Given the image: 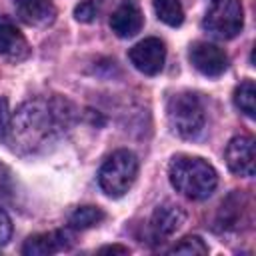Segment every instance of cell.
<instances>
[{"instance_id":"21","label":"cell","mask_w":256,"mask_h":256,"mask_svg":"<svg viewBox=\"0 0 256 256\" xmlns=\"http://www.w3.org/2000/svg\"><path fill=\"white\" fill-rule=\"evenodd\" d=\"M12 236V220L4 208H0V246H4Z\"/></svg>"},{"instance_id":"19","label":"cell","mask_w":256,"mask_h":256,"mask_svg":"<svg viewBox=\"0 0 256 256\" xmlns=\"http://www.w3.org/2000/svg\"><path fill=\"white\" fill-rule=\"evenodd\" d=\"M98 14V4L94 0H82L76 8H74V16L80 22H92Z\"/></svg>"},{"instance_id":"5","label":"cell","mask_w":256,"mask_h":256,"mask_svg":"<svg viewBox=\"0 0 256 256\" xmlns=\"http://www.w3.org/2000/svg\"><path fill=\"white\" fill-rule=\"evenodd\" d=\"M202 26L208 34L220 40H230L244 26V8L240 0H212Z\"/></svg>"},{"instance_id":"6","label":"cell","mask_w":256,"mask_h":256,"mask_svg":"<svg viewBox=\"0 0 256 256\" xmlns=\"http://www.w3.org/2000/svg\"><path fill=\"white\" fill-rule=\"evenodd\" d=\"M128 58L138 72H142L146 76H156L164 68L166 46L160 38L150 36V38H144L138 44H134L128 52Z\"/></svg>"},{"instance_id":"11","label":"cell","mask_w":256,"mask_h":256,"mask_svg":"<svg viewBox=\"0 0 256 256\" xmlns=\"http://www.w3.org/2000/svg\"><path fill=\"white\" fill-rule=\"evenodd\" d=\"M184 212L182 208H178L176 204H162L154 210L152 218H150V238L154 242H162L166 238H170L182 224H184Z\"/></svg>"},{"instance_id":"2","label":"cell","mask_w":256,"mask_h":256,"mask_svg":"<svg viewBox=\"0 0 256 256\" xmlns=\"http://www.w3.org/2000/svg\"><path fill=\"white\" fill-rule=\"evenodd\" d=\"M170 184L182 196L190 200H204L208 198L218 186V174L212 164L198 156H174L168 166Z\"/></svg>"},{"instance_id":"22","label":"cell","mask_w":256,"mask_h":256,"mask_svg":"<svg viewBox=\"0 0 256 256\" xmlns=\"http://www.w3.org/2000/svg\"><path fill=\"white\" fill-rule=\"evenodd\" d=\"M98 252H100V254H128L130 250H128L126 246H118V244H114V246H104V248H100Z\"/></svg>"},{"instance_id":"20","label":"cell","mask_w":256,"mask_h":256,"mask_svg":"<svg viewBox=\"0 0 256 256\" xmlns=\"http://www.w3.org/2000/svg\"><path fill=\"white\" fill-rule=\"evenodd\" d=\"M10 110H8V100L0 98V142L8 138L10 134Z\"/></svg>"},{"instance_id":"4","label":"cell","mask_w":256,"mask_h":256,"mask_svg":"<svg viewBox=\"0 0 256 256\" xmlns=\"http://www.w3.org/2000/svg\"><path fill=\"white\" fill-rule=\"evenodd\" d=\"M166 116L172 132L180 138H196L206 122L204 106L194 92H176L166 104Z\"/></svg>"},{"instance_id":"9","label":"cell","mask_w":256,"mask_h":256,"mask_svg":"<svg viewBox=\"0 0 256 256\" xmlns=\"http://www.w3.org/2000/svg\"><path fill=\"white\" fill-rule=\"evenodd\" d=\"M74 242V236L70 230H54V232H42L30 236L24 246L22 254L24 256H48L60 250H68Z\"/></svg>"},{"instance_id":"1","label":"cell","mask_w":256,"mask_h":256,"mask_svg":"<svg viewBox=\"0 0 256 256\" xmlns=\"http://www.w3.org/2000/svg\"><path fill=\"white\" fill-rule=\"evenodd\" d=\"M74 106L60 96L24 102L10 122L14 148L22 152H36L62 136L74 124Z\"/></svg>"},{"instance_id":"15","label":"cell","mask_w":256,"mask_h":256,"mask_svg":"<svg viewBox=\"0 0 256 256\" xmlns=\"http://www.w3.org/2000/svg\"><path fill=\"white\" fill-rule=\"evenodd\" d=\"M152 6L158 20L164 22L166 26L176 28L184 22V8L180 0H152Z\"/></svg>"},{"instance_id":"18","label":"cell","mask_w":256,"mask_h":256,"mask_svg":"<svg viewBox=\"0 0 256 256\" xmlns=\"http://www.w3.org/2000/svg\"><path fill=\"white\" fill-rule=\"evenodd\" d=\"M168 252L170 254H186V256H204V254H208V246L200 236H184Z\"/></svg>"},{"instance_id":"13","label":"cell","mask_w":256,"mask_h":256,"mask_svg":"<svg viewBox=\"0 0 256 256\" xmlns=\"http://www.w3.org/2000/svg\"><path fill=\"white\" fill-rule=\"evenodd\" d=\"M18 16L30 26H48L56 18L52 0H14Z\"/></svg>"},{"instance_id":"14","label":"cell","mask_w":256,"mask_h":256,"mask_svg":"<svg viewBox=\"0 0 256 256\" xmlns=\"http://www.w3.org/2000/svg\"><path fill=\"white\" fill-rule=\"evenodd\" d=\"M248 212V202L244 198V194L240 192H234L232 196H228L220 210H218V224L222 230H236L244 218V214Z\"/></svg>"},{"instance_id":"3","label":"cell","mask_w":256,"mask_h":256,"mask_svg":"<svg viewBox=\"0 0 256 256\" xmlns=\"http://www.w3.org/2000/svg\"><path fill=\"white\" fill-rule=\"evenodd\" d=\"M136 176H138V158L134 152L122 148L112 152L104 160L98 172V184L106 196L120 198L132 188Z\"/></svg>"},{"instance_id":"16","label":"cell","mask_w":256,"mask_h":256,"mask_svg":"<svg viewBox=\"0 0 256 256\" xmlns=\"http://www.w3.org/2000/svg\"><path fill=\"white\" fill-rule=\"evenodd\" d=\"M106 218L104 210L98 208V206H78L70 218H68V224L70 228L74 230H86V228H92L96 224H100L102 220Z\"/></svg>"},{"instance_id":"8","label":"cell","mask_w":256,"mask_h":256,"mask_svg":"<svg viewBox=\"0 0 256 256\" xmlns=\"http://www.w3.org/2000/svg\"><path fill=\"white\" fill-rule=\"evenodd\" d=\"M190 62L192 66L204 74V76H220L224 74V70L228 68V56L222 48H218L216 44H210V42H194L190 46Z\"/></svg>"},{"instance_id":"17","label":"cell","mask_w":256,"mask_h":256,"mask_svg":"<svg viewBox=\"0 0 256 256\" xmlns=\"http://www.w3.org/2000/svg\"><path fill=\"white\" fill-rule=\"evenodd\" d=\"M234 104L236 108L248 116V118H254L256 116V86L252 80H242L236 90H234Z\"/></svg>"},{"instance_id":"7","label":"cell","mask_w":256,"mask_h":256,"mask_svg":"<svg viewBox=\"0 0 256 256\" xmlns=\"http://www.w3.org/2000/svg\"><path fill=\"white\" fill-rule=\"evenodd\" d=\"M224 158H226V164H228L230 172H234L236 176H244V178L254 176V170H256L254 138L246 136V134L234 136L226 146Z\"/></svg>"},{"instance_id":"12","label":"cell","mask_w":256,"mask_h":256,"mask_svg":"<svg viewBox=\"0 0 256 256\" xmlns=\"http://www.w3.org/2000/svg\"><path fill=\"white\" fill-rule=\"evenodd\" d=\"M28 54H30V46L24 34L16 28L12 20L0 16V58H6L10 62H20L28 58Z\"/></svg>"},{"instance_id":"10","label":"cell","mask_w":256,"mask_h":256,"mask_svg":"<svg viewBox=\"0 0 256 256\" xmlns=\"http://www.w3.org/2000/svg\"><path fill=\"white\" fill-rule=\"evenodd\" d=\"M144 16L136 0H122L110 16V28L118 38H132L142 30Z\"/></svg>"}]
</instances>
